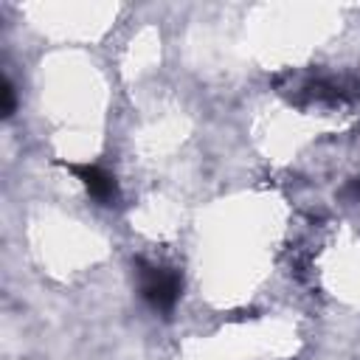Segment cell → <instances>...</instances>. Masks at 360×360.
Segmentation results:
<instances>
[{"mask_svg": "<svg viewBox=\"0 0 360 360\" xmlns=\"http://www.w3.org/2000/svg\"><path fill=\"white\" fill-rule=\"evenodd\" d=\"M73 174H79V180L87 186V191L98 200V202H110L115 197V180L98 169V166H70Z\"/></svg>", "mask_w": 360, "mask_h": 360, "instance_id": "7a4b0ae2", "label": "cell"}, {"mask_svg": "<svg viewBox=\"0 0 360 360\" xmlns=\"http://www.w3.org/2000/svg\"><path fill=\"white\" fill-rule=\"evenodd\" d=\"M141 292L143 298L160 309V312H169L180 295V278L174 270H166V267H155V264H141Z\"/></svg>", "mask_w": 360, "mask_h": 360, "instance_id": "6da1fadb", "label": "cell"}, {"mask_svg": "<svg viewBox=\"0 0 360 360\" xmlns=\"http://www.w3.org/2000/svg\"><path fill=\"white\" fill-rule=\"evenodd\" d=\"M0 96H3V115L8 118V115L14 112V87H11V82H8V79L3 82V90H0Z\"/></svg>", "mask_w": 360, "mask_h": 360, "instance_id": "3957f363", "label": "cell"}]
</instances>
